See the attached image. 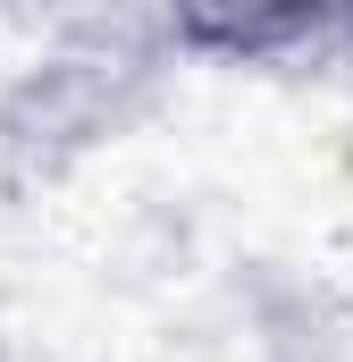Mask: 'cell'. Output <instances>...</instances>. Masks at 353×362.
Here are the masks:
<instances>
[{"label":"cell","instance_id":"1","mask_svg":"<svg viewBox=\"0 0 353 362\" xmlns=\"http://www.w3.org/2000/svg\"><path fill=\"white\" fill-rule=\"evenodd\" d=\"M169 51L101 42V34H51L34 68L0 85V185H59L101 144H118L152 93Z\"/></svg>","mask_w":353,"mask_h":362}]
</instances>
